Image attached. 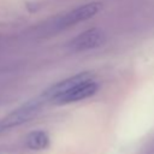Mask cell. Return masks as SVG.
<instances>
[{
  "label": "cell",
  "mask_w": 154,
  "mask_h": 154,
  "mask_svg": "<svg viewBox=\"0 0 154 154\" xmlns=\"http://www.w3.org/2000/svg\"><path fill=\"white\" fill-rule=\"evenodd\" d=\"M96 90H97V84L94 81H91V78H90V79H87V81L75 85L73 88L69 89L67 91L63 93L61 95L54 97L53 102L58 103V105L76 102V101L84 100V99L91 96L93 94H95Z\"/></svg>",
  "instance_id": "cell-1"
},
{
  "label": "cell",
  "mask_w": 154,
  "mask_h": 154,
  "mask_svg": "<svg viewBox=\"0 0 154 154\" xmlns=\"http://www.w3.org/2000/svg\"><path fill=\"white\" fill-rule=\"evenodd\" d=\"M105 42V35L99 29H89L81 32L70 42V48L75 52L88 51L96 47H100Z\"/></svg>",
  "instance_id": "cell-2"
},
{
  "label": "cell",
  "mask_w": 154,
  "mask_h": 154,
  "mask_svg": "<svg viewBox=\"0 0 154 154\" xmlns=\"http://www.w3.org/2000/svg\"><path fill=\"white\" fill-rule=\"evenodd\" d=\"M100 6L96 2H91V4H87L83 6H79L72 11H70L69 13H66L59 22L60 26H70L73 24H77L79 22L87 20L89 18H91L93 16H95L99 11Z\"/></svg>",
  "instance_id": "cell-3"
},
{
  "label": "cell",
  "mask_w": 154,
  "mask_h": 154,
  "mask_svg": "<svg viewBox=\"0 0 154 154\" xmlns=\"http://www.w3.org/2000/svg\"><path fill=\"white\" fill-rule=\"evenodd\" d=\"M37 109H38L37 103H34V102L28 103V105L23 106L22 108L12 112L10 116H7L2 120L1 126L2 128H12V126L20 125V124L28 122L30 118H32L37 113Z\"/></svg>",
  "instance_id": "cell-4"
},
{
  "label": "cell",
  "mask_w": 154,
  "mask_h": 154,
  "mask_svg": "<svg viewBox=\"0 0 154 154\" xmlns=\"http://www.w3.org/2000/svg\"><path fill=\"white\" fill-rule=\"evenodd\" d=\"M90 78H91V76H90V73H88V72L78 73V75H76V76H73V77L66 78V79H64V81H61V82H58V83L54 84L51 89L47 90L46 95L53 100L54 97L61 95L63 93L67 91L69 89L73 88L75 85L79 84V83H82V82H84V81H87V79H90Z\"/></svg>",
  "instance_id": "cell-5"
},
{
  "label": "cell",
  "mask_w": 154,
  "mask_h": 154,
  "mask_svg": "<svg viewBox=\"0 0 154 154\" xmlns=\"http://www.w3.org/2000/svg\"><path fill=\"white\" fill-rule=\"evenodd\" d=\"M49 143L48 135L45 131H34L28 135L26 137V146L32 150H41L45 149Z\"/></svg>",
  "instance_id": "cell-6"
}]
</instances>
